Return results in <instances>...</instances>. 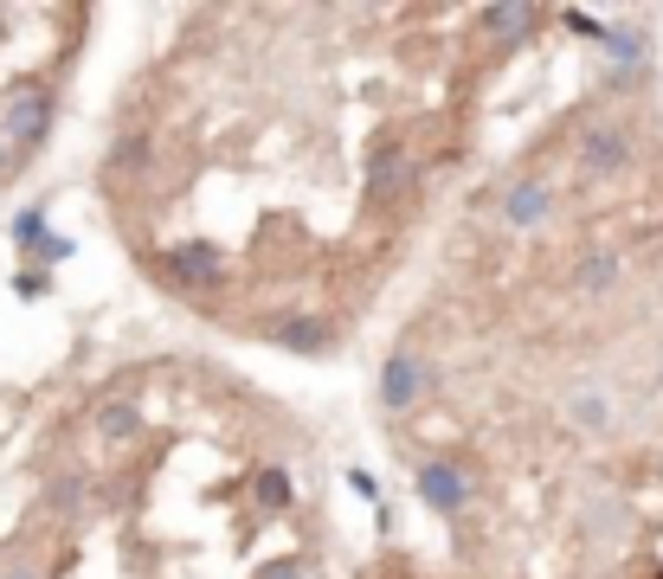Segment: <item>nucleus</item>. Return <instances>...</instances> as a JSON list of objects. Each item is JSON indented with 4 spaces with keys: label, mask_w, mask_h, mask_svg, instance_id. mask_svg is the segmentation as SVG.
Listing matches in <instances>:
<instances>
[{
    "label": "nucleus",
    "mask_w": 663,
    "mask_h": 579,
    "mask_svg": "<svg viewBox=\"0 0 663 579\" xmlns=\"http://www.w3.org/2000/svg\"><path fill=\"white\" fill-rule=\"evenodd\" d=\"M419 381H426V367H419V354H393L386 361V381H380V399H386V412H406V406H419Z\"/></svg>",
    "instance_id": "nucleus-2"
},
{
    "label": "nucleus",
    "mask_w": 663,
    "mask_h": 579,
    "mask_svg": "<svg viewBox=\"0 0 663 579\" xmlns=\"http://www.w3.org/2000/svg\"><path fill=\"white\" fill-rule=\"evenodd\" d=\"M548 213H554V193L541 188V181H521V188H509V200H503V219L521 226V232L548 226Z\"/></svg>",
    "instance_id": "nucleus-3"
},
{
    "label": "nucleus",
    "mask_w": 663,
    "mask_h": 579,
    "mask_svg": "<svg viewBox=\"0 0 663 579\" xmlns=\"http://www.w3.org/2000/svg\"><path fill=\"white\" fill-rule=\"evenodd\" d=\"M258 579H303V567H296V560H265V574Z\"/></svg>",
    "instance_id": "nucleus-5"
},
{
    "label": "nucleus",
    "mask_w": 663,
    "mask_h": 579,
    "mask_svg": "<svg viewBox=\"0 0 663 579\" xmlns=\"http://www.w3.org/2000/svg\"><path fill=\"white\" fill-rule=\"evenodd\" d=\"M7 579H33V567H7Z\"/></svg>",
    "instance_id": "nucleus-6"
},
{
    "label": "nucleus",
    "mask_w": 663,
    "mask_h": 579,
    "mask_svg": "<svg viewBox=\"0 0 663 579\" xmlns=\"http://www.w3.org/2000/svg\"><path fill=\"white\" fill-rule=\"evenodd\" d=\"M103 432L130 438V432H136V406H130V399H110V406H103Z\"/></svg>",
    "instance_id": "nucleus-4"
},
{
    "label": "nucleus",
    "mask_w": 663,
    "mask_h": 579,
    "mask_svg": "<svg viewBox=\"0 0 663 579\" xmlns=\"http://www.w3.org/2000/svg\"><path fill=\"white\" fill-rule=\"evenodd\" d=\"M419 496H426L438 515H458V509H471V477L458 470V457H419Z\"/></svg>",
    "instance_id": "nucleus-1"
}]
</instances>
